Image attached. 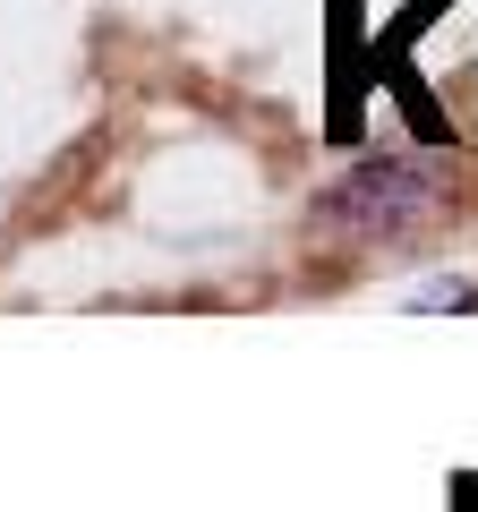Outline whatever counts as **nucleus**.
<instances>
[{"instance_id": "obj_2", "label": "nucleus", "mask_w": 478, "mask_h": 512, "mask_svg": "<svg viewBox=\"0 0 478 512\" xmlns=\"http://www.w3.org/2000/svg\"><path fill=\"white\" fill-rule=\"evenodd\" d=\"M470 282H427V291H410V308H470Z\"/></svg>"}, {"instance_id": "obj_1", "label": "nucleus", "mask_w": 478, "mask_h": 512, "mask_svg": "<svg viewBox=\"0 0 478 512\" xmlns=\"http://www.w3.org/2000/svg\"><path fill=\"white\" fill-rule=\"evenodd\" d=\"M444 205H453V180L436 163H393L385 154V163H359L350 180L325 188L316 231L342 239V248H410L444 222Z\"/></svg>"}]
</instances>
